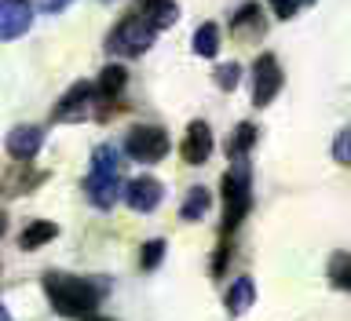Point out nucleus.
Returning a JSON list of instances; mask_svg holds the SVG:
<instances>
[{
	"mask_svg": "<svg viewBox=\"0 0 351 321\" xmlns=\"http://www.w3.org/2000/svg\"><path fill=\"white\" fill-rule=\"evenodd\" d=\"M125 153L139 164H158L169 153V131L158 125H136L125 136Z\"/></svg>",
	"mask_w": 351,
	"mask_h": 321,
	"instance_id": "obj_5",
	"label": "nucleus"
},
{
	"mask_svg": "<svg viewBox=\"0 0 351 321\" xmlns=\"http://www.w3.org/2000/svg\"><path fill=\"white\" fill-rule=\"evenodd\" d=\"M300 4H311V0H300Z\"/></svg>",
	"mask_w": 351,
	"mask_h": 321,
	"instance_id": "obj_27",
	"label": "nucleus"
},
{
	"mask_svg": "<svg viewBox=\"0 0 351 321\" xmlns=\"http://www.w3.org/2000/svg\"><path fill=\"white\" fill-rule=\"evenodd\" d=\"M92 95H95V84H92V81H77V84H70V92H66L59 103H55L51 120H55V125H73V120H81V117L88 114V103H92Z\"/></svg>",
	"mask_w": 351,
	"mask_h": 321,
	"instance_id": "obj_7",
	"label": "nucleus"
},
{
	"mask_svg": "<svg viewBox=\"0 0 351 321\" xmlns=\"http://www.w3.org/2000/svg\"><path fill=\"white\" fill-rule=\"evenodd\" d=\"M95 321H106V318H95Z\"/></svg>",
	"mask_w": 351,
	"mask_h": 321,
	"instance_id": "obj_28",
	"label": "nucleus"
},
{
	"mask_svg": "<svg viewBox=\"0 0 351 321\" xmlns=\"http://www.w3.org/2000/svg\"><path fill=\"white\" fill-rule=\"evenodd\" d=\"M219 190H223V237H230L252 208V172H249V164L245 161L230 164L223 172Z\"/></svg>",
	"mask_w": 351,
	"mask_h": 321,
	"instance_id": "obj_3",
	"label": "nucleus"
},
{
	"mask_svg": "<svg viewBox=\"0 0 351 321\" xmlns=\"http://www.w3.org/2000/svg\"><path fill=\"white\" fill-rule=\"evenodd\" d=\"M29 26H33L29 0H0V33H4V40H19Z\"/></svg>",
	"mask_w": 351,
	"mask_h": 321,
	"instance_id": "obj_10",
	"label": "nucleus"
},
{
	"mask_svg": "<svg viewBox=\"0 0 351 321\" xmlns=\"http://www.w3.org/2000/svg\"><path fill=\"white\" fill-rule=\"evenodd\" d=\"M329 281H333V289L351 292V252H333L329 256Z\"/></svg>",
	"mask_w": 351,
	"mask_h": 321,
	"instance_id": "obj_19",
	"label": "nucleus"
},
{
	"mask_svg": "<svg viewBox=\"0 0 351 321\" xmlns=\"http://www.w3.org/2000/svg\"><path fill=\"white\" fill-rule=\"evenodd\" d=\"M158 4H161V0H139V11H143V15H147V11H154Z\"/></svg>",
	"mask_w": 351,
	"mask_h": 321,
	"instance_id": "obj_26",
	"label": "nucleus"
},
{
	"mask_svg": "<svg viewBox=\"0 0 351 321\" xmlns=\"http://www.w3.org/2000/svg\"><path fill=\"white\" fill-rule=\"evenodd\" d=\"M238 77H241V66H238V62L216 66V84L223 88V92H234V88H238Z\"/></svg>",
	"mask_w": 351,
	"mask_h": 321,
	"instance_id": "obj_22",
	"label": "nucleus"
},
{
	"mask_svg": "<svg viewBox=\"0 0 351 321\" xmlns=\"http://www.w3.org/2000/svg\"><path fill=\"white\" fill-rule=\"evenodd\" d=\"M180 153H183L186 164H205L213 157V128H208V120H191V125H186Z\"/></svg>",
	"mask_w": 351,
	"mask_h": 321,
	"instance_id": "obj_9",
	"label": "nucleus"
},
{
	"mask_svg": "<svg viewBox=\"0 0 351 321\" xmlns=\"http://www.w3.org/2000/svg\"><path fill=\"white\" fill-rule=\"evenodd\" d=\"M263 29H267V22H263V8L256 0L241 4L234 11V18H230V33H234L238 40H256V37H263Z\"/></svg>",
	"mask_w": 351,
	"mask_h": 321,
	"instance_id": "obj_11",
	"label": "nucleus"
},
{
	"mask_svg": "<svg viewBox=\"0 0 351 321\" xmlns=\"http://www.w3.org/2000/svg\"><path fill=\"white\" fill-rule=\"evenodd\" d=\"M147 18L158 29H169V26H176V18H180V8H176V0H161L154 11H147Z\"/></svg>",
	"mask_w": 351,
	"mask_h": 321,
	"instance_id": "obj_20",
	"label": "nucleus"
},
{
	"mask_svg": "<svg viewBox=\"0 0 351 321\" xmlns=\"http://www.w3.org/2000/svg\"><path fill=\"white\" fill-rule=\"evenodd\" d=\"M44 146V131L37 125H19L8 131V153L15 161H29L37 157V150Z\"/></svg>",
	"mask_w": 351,
	"mask_h": 321,
	"instance_id": "obj_12",
	"label": "nucleus"
},
{
	"mask_svg": "<svg viewBox=\"0 0 351 321\" xmlns=\"http://www.w3.org/2000/svg\"><path fill=\"white\" fill-rule=\"evenodd\" d=\"M59 237V223H51V219H33L29 227H22V234H19V248L22 252H37L44 248L48 241Z\"/></svg>",
	"mask_w": 351,
	"mask_h": 321,
	"instance_id": "obj_13",
	"label": "nucleus"
},
{
	"mask_svg": "<svg viewBox=\"0 0 351 321\" xmlns=\"http://www.w3.org/2000/svg\"><path fill=\"white\" fill-rule=\"evenodd\" d=\"M73 0H40V11H48V15H59V11H66Z\"/></svg>",
	"mask_w": 351,
	"mask_h": 321,
	"instance_id": "obj_25",
	"label": "nucleus"
},
{
	"mask_svg": "<svg viewBox=\"0 0 351 321\" xmlns=\"http://www.w3.org/2000/svg\"><path fill=\"white\" fill-rule=\"evenodd\" d=\"M194 51L202 55V59H216V51H219V26L216 22H202V26L194 29Z\"/></svg>",
	"mask_w": 351,
	"mask_h": 321,
	"instance_id": "obj_17",
	"label": "nucleus"
},
{
	"mask_svg": "<svg viewBox=\"0 0 351 321\" xmlns=\"http://www.w3.org/2000/svg\"><path fill=\"white\" fill-rule=\"evenodd\" d=\"M154 37H158V26H154L143 11H136V15H125L114 26V33L106 37V48L117 51V55H125V59H136V55L150 51Z\"/></svg>",
	"mask_w": 351,
	"mask_h": 321,
	"instance_id": "obj_4",
	"label": "nucleus"
},
{
	"mask_svg": "<svg viewBox=\"0 0 351 321\" xmlns=\"http://www.w3.org/2000/svg\"><path fill=\"white\" fill-rule=\"evenodd\" d=\"M256 303V285H252V278H238V281H230V289L223 296V307H227V314H245L249 307Z\"/></svg>",
	"mask_w": 351,
	"mask_h": 321,
	"instance_id": "obj_14",
	"label": "nucleus"
},
{
	"mask_svg": "<svg viewBox=\"0 0 351 321\" xmlns=\"http://www.w3.org/2000/svg\"><path fill=\"white\" fill-rule=\"evenodd\" d=\"M296 8H300V0H271V11H274V18H293L296 15Z\"/></svg>",
	"mask_w": 351,
	"mask_h": 321,
	"instance_id": "obj_24",
	"label": "nucleus"
},
{
	"mask_svg": "<svg viewBox=\"0 0 351 321\" xmlns=\"http://www.w3.org/2000/svg\"><path fill=\"white\" fill-rule=\"evenodd\" d=\"M208 205H213V197H208L205 186H194V190H186L183 197V208H180V216L186 219V223H194V219H202L208 212Z\"/></svg>",
	"mask_w": 351,
	"mask_h": 321,
	"instance_id": "obj_18",
	"label": "nucleus"
},
{
	"mask_svg": "<svg viewBox=\"0 0 351 321\" xmlns=\"http://www.w3.org/2000/svg\"><path fill=\"white\" fill-rule=\"evenodd\" d=\"M125 84H128V70L121 62H110L95 81V95L99 99H117L121 92H125Z\"/></svg>",
	"mask_w": 351,
	"mask_h": 321,
	"instance_id": "obj_15",
	"label": "nucleus"
},
{
	"mask_svg": "<svg viewBox=\"0 0 351 321\" xmlns=\"http://www.w3.org/2000/svg\"><path fill=\"white\" fill-rule=\"evenodd\" d=\"M333 157H337L340 164H351V128L344 131V136H337V142H333Z\"/></svg>",
	"mask_w": 351,
	"mask_h": 321,
	"instance_id": "obj_23",
	"label": "nucleus"
},
{
	"mask_svg": "<svg viewBox=\"0 0 351 321\" xmlns=\"http://www.w3.org/2000/svg\"><path fill=\"white\" fill-rule=\"evenodd\" d=\"M44 292H48V303L62 318H77V321H95L99 300H103L92 281L73 278V274H44Z\"/></svg>",
	"mask_w": 351,
	"mask_h": 321,
	"instance_id": "obj_1",
	"label": "nucleus"
},
{
	"mask_svg": "<svg viewBox=\"0 0 351 321\" xmlns=\"http://www.w3.org/2000/svg\"><path fill=\"white\" fill-rule=\"evenodd\" d=\"M84 194L95 208H114L117 197H125V186H121V157L114 146H95L92 153V172L84 179Z\"/></svg>",
	"mask_w": 351,
	"mask_h": 321,
	"instance_id": "obj_2",
	"label": "nucleus"
},
{
	"mask_svg": "<svg viewBox=\"0 0 351 321\" xmlns=\"http://www.w3.org/2000/svg\"><path fill=\"white\" fill-rule=\"evenodd\" d=\"M161 256H165V241L154 237V241H147V245H143V252H139V267H143V270H154V267L161 263Z\"/></svg>",
	"mask_w": 351,
	"mask_h": 321,
	"instance_id": "obj_21",
	"label": "nucleus"
},
{
	"mask_svg": "<svg viewBox=\"0 0 351 321\" xmlns=\"http://www.w3.org/2000/svg\"><path fill=\"white\" fill-rule=\"evenodd\" d=\"M161 197H165V186L154 179V175H139V179H132L125 186V205L132 208V212H154V208L161 205Z\"/></svg>",
	"mask_w": 351,
	"mask_h": 321,
	"instance_id": "obj_8",
	"label": "nucleus"
},
{
	"mask_svg": "<svg viewBox=\"0 0 351 321\" xmlns=\"http://www.w3.org/2000/svg\"><path fill=\"white\" fill-rule=\"evenodd\" d=\"M282 66L278 59H274L271 51H263L256 55V62H252V106H271L274 103V95L282 92Z\"/></svg>",
	"mask_w": 351,
	"mask_h": 321,
	"instance_id": "obj_6",
	"label": "nucleus"
},
{
	"mask_svg": "<svg viewBox=\"0 0 351 321\" xmlns=\"http://www.w3.org/2000/svg\"><path fill=\"white\" fill-rule=\"evenodd\" d=\"M256 146V125H249V120H241V125L230 131V139H227V153L234 161H245V153Z\"/></svg>",
	"mask_w": 351,
	"mask_h": 321,
	"instance_id": "obj_16",
	"label": "nucleus"
}]
</instances>
